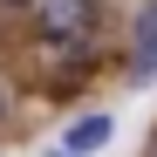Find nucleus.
Masks as SVG:
<instances>
[{
    "instance_id": "obj_3",
    "label": "nucleus",
    "mask_w": 157,
    "mask_h": 157,
    "mask_svg": "<svg viewBox=\"0 0 157 157\" xmlns=\"http://www.w3.org/2000/svg\"><path fill=\"white\" fill-rule=\"evenodd\" d=\"M137 75H157V0L137 14Z\"/></svg>"
},
{
    "instance_id": "obj_5",
    "label": "nucleus",
    "mask_w": 157,
    "mask_h": 157,
    "mask_svg": "<svg viewBox=\"0 0 157 157\" xmlns=\"http://www.w3.org/2000/svg\"><path fill=\"white\" fill-rule=\"evenodd\" d=\"M7 7H21V0H7Z\"/></svg>"
},
{
    "instance_id": "obj_1",
    "label": "nucleus",
    "mask_w": 157,
    "mask_h": 157,
    "mask_svg": "<svg viewBox=\"0 0 157 157\" xmlns=\"http://www.w3.org/2000/svg\"><path fill=\"white\" fill-rule=\"evenodd\" d=\"M89 28H96V0H41V34L89 41Z\"/></svg>"
},
{
    "instance_id": "obj_4",
    "label": "nucleus",
    "mask_w": 157,
    "mask_h": 157,
    "mask_svg": "<svg viewBox=\"0 0 157 157\" xmlns=\"http://www.w3.org/2000/svg\"><path fill=\"white\" fill-rule=\"evenodd\" d=\"M0 116H7V89H0Z\"/></svg>"
},
{
    "instance_id": "obj_2",
    "label": "nucleus",
    "mask_w": 157,
    "mask_h": 157,
    "mask_svg": "<svg viewBox=\"0 0 157 157\" xmlns=\"http://www.w3.org/2000/svg\"><path fill=\"white\" fill-rule=\"evenodd\" d=\"M102 144H109V116H82V123L62 137V150H68V157H96Z\"/></svg>"
}]
</instances>
